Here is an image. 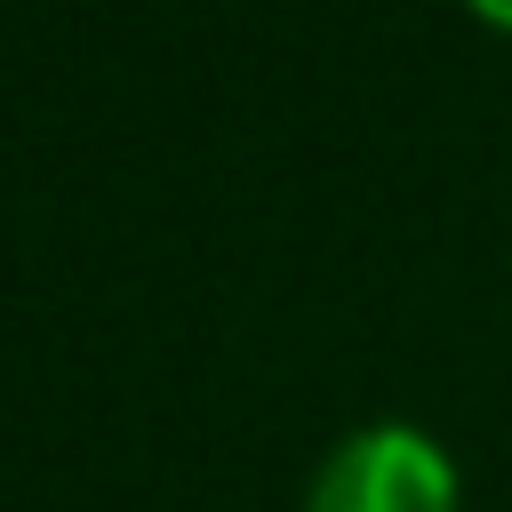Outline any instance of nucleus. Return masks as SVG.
Instances as JSON below:
<instances>
[{"label": "nucleus", "instance_id": "f257e3e1", "mask_svg": "<svg viewBox=\"0 0 512 512\" xmlns=\"http://www.w3.org/2000/svg\"><path fill=\"white\" fill-rule=\"evenodd\" d=\"M304 512H464V480L424 424L376 416L320 456Z\"/></svg>", "mask_w": 512, "mask_h": 512}, {"label": "nucleus", "instance_id": "f03ea898", "mask_svg": "<svg viewBox=\"0 0 512 512\" xmlns=\"http://www.w3.org/2000/svg\"><path fill=\"white\" fill-rule=\"evenodd\" d=\"M480 24H496V32H512V0H464Z\"/></svg>", "mask_w": 512, "mask_h": 512}]
</instances>
